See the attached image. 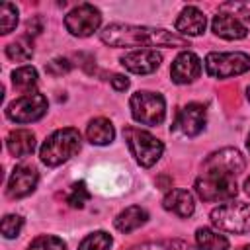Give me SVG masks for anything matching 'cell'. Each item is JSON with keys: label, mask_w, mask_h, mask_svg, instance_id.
Returning <instances> with one entry per match:
<instances>
[{"label": "cell", "mask_w": 250, "mask_h": 250, "mask_svg": "<svg viewBox=\"0 0 250 250\" xmlns=\"http://www.w3.org/2000/svg\"><path fill=\"white\" fill-rule=\"evenodd\" d=\"M80 145L82 139L78 129L64 127L47 137V141L39 148V158L45 166H59L68 158H72L80 150Z\"/></svg>", "instance_id": "3"}, {"label": "cell", "mask_w": 250, "mask_h": 250, "mask_svg": "<svg viewBox=\"0 0 250 250\" xmlns=\"http://www.w3.org/2000/svg\"><path fill=\"white\" fill-rule=\"evenodd\" d=\"M6 57L10 61H16V62H25L33 57V51H31V45H27L23 39H20V41H14L6 47Z\"/></svg>", "instance_id": "25"}, {"label": "cell", "mask_w": 250, "mask_h": 250, "mask_svg": "<svg viewBox=\"0 0 250 250\" xmlns=\"http://www.w3.org/2000/svg\"><path fill=\"white\" fill-rule=\"evenodd\" d=\"M111 244H113L111 234H107L105 230H96V232L88 234V236L80 242L78 250H109Z\"/></svg>", "instance_id": "22"}, {"label": "cell", "mask_w": 250, "mask_h": 250, "mask_svg": "<svg viewBox=\"0 0 250 250\" xmlns=\"http://www.w3.org/2000/svg\"><path fill=\"white\" fill-rule=\"evenodd\" d=\"M211 223L223 232L242 234L250 229V203L230 201L215 207L211 211Z\"/></svg>", "instance_id": "6"}, {"label": "cell", "mask_w": 250, "mask_h": 250, "mask_svg": "<svg viewBox=\"0 0 250 250\" xmlns=\"http://www.w3.org/2000/svg\"><path fill=\"white\" fill-rule=\"evenodd\" d=\"M12 84L23 94H31V90L37 86V70L33 66H20L12 72Z\"/></svg>", "instance_id": "21"}, {"label": "cell", "mask_w": 250, "mask_h": 250, "mask_svg": "<svg viewBox=\"0 0 250 250\" xmlns=\"http://www.w3.org/2000/svg\"><path fill=\"white\" fill-rule=\"evenodd\" d=\"M115 137V129L111 125L109 119L105 117H96L88 123L86 127V139L92 143V145H109Z\"/></svg>", "instance_id": "19"}, {"label": "cell", "mask_w": 250, "mask_h": 250, "mask_svg": "<svg viewBox=\"0 0 250 250\" xmlns=\"http://www.w3.org/2000/svg\"><path fill=\"white\" fill-rule=\"evenodd\" d=\"M90 197H92V195H90V191H88V188H86V182H74V184L70 186L68 193H66V203H68L70 207L80 209V207H84V203H86Z\"/></svg>", "instance_id": "24"}, {"label": "cell", "mask_w": 250, "mask_h": 250, "mask_svg": "<svg viewBox=\"0 0 250 250\" xmlns=\"http://www.w3.org/2000/svg\"><path fill=\"white\" fill-rule=\"evenodd\" d=\"M37 182H39V174L33 166H27V164H20L14 168L10 180H8V188H6V193L8 197L12 199H20V197H25L29 195L35 188H37Z\"/></svg>", "instance_id": "12"}, {"label": "cell", "mask_w": 250, "mask_h": 250, "mask_svg": "<svg viewBox=\"0 0 250 250\" xmlns=\"http://www.w3.org/2000/svg\"><path fill=\"white\" fill-rule=\"evenodd\" d=\"M199 74H201V61L191 51H182L170 66V76L172 82L176 84H189L195 78H199Z\"/></svg>", "instance_id": "13"}, {"label": "cell", "mask_w": 250, "mask_h": 250, "mask_svg": "<svg viewBox=\"0 0 250 250\" xmlns=\"http://www.w3.org/2000/svg\"><path fill=\"white\" fill-rule=\"evenodd\" d=\"M131 115L137 123L143 125H160L166 117V102L160 94L148 92V90H139L131 96L129 100Z\"/></svg>", "instance_id": "5"}, {"label": "cell", "mask_w": 250, "mask_h": 250, "mask_svg": "<svg viewBox=\"0 0 250 250\" xmlns=\"http://www.w3.org/2000/svg\"><path fill=\"white\" fill-rule=\"evenodd\" d=\"M27 250H66V244L62 238L59 236H53V234H43V236H37L29 246Z\"/></svg>", "instance_id": "26"}, {"label": "cell", "mask_w": 250, "mask_h": 250, "mask_svg": "<svg viewBox=\"0 0 250 250\" xmlns=\"http://www.w3.org/2000/svg\"><path fill=\"white\" fill-rule=\"evenodd\" d=\"M100 23H102V14L92 4H80L64 16V27L74 37H90L92 33L98 31Z\"/></svg>", "instance_id": "9"}, {"label": "cell", "mask_w": 250, "mask_h": 250, "mask_svg": "<svg viewBox=\"0 0 250 250\" xmlns=\"http://www.w3.org/2000/svg\"><path fill=\"white\" fill-rule=\"evenodd\" d=\"M102 43L109 47H189L188 37L162 27L109 23L100 31Z\"/></svg>", "instance_id": "2"}, {"label": "cell", "mask_w": 250, "mask_h": 250, "mask_svg": "<svg viewBox=\"0 0 250 250\" xmlns=\"http://www.w3.org/2000/svg\"><path fill=\"white\" fill-rule=\"evenodd\" d=\"M205 121H207V109L203 104H197V102H191L188 105H184L174 123H172V131H178L186 137H195L203 131L205 127Z\"/></svg>", "instance_id": "10"}, {"label": "cell", "mask_w": 250, "mask_h": 250, "mask_svg": "<svg viewBox=\"0 0 250 250\" xmlns=\"http://www.w3.org/2000/svg\"><path fill=\"white\" fill-rule=\"evenodd\" d=\"M21 227H23V219L20 215H16V213H10V215H4L0 230H2L4 238H16L20 234Z\"/></svg>", "instance_id": "27"}, {"label": "cell", "mask_w": 250, "mask_h": 250, "mask_svg": "<svg viewBox=\"0 0 250 250\" xmlns=\"http://www.w3.org/2000/svg\"><path fill=\"white\" fill-rule=\"evenodd\" d=\"M146 221H148V213H146L141 205H131V207L123 209V211L115 217L113 225H115V229H117L119 232L129 234V232L137 230L139 227H143Z\"/></svg>", "instance_id": "17"}, {"label": "cell", "mask_w": 250, "mask_h": 250, "mask_svg": "<svg viewBox=\"0 0 250 250\" xmlns=\"http://www.w3.org/2000/svg\"><path fill=\"white\" fill-rule=\"evenodd\" d=\"M246 96H248V100H250V86H248V90H246Z\"/></svg>", "instance_id": "34"}, {"label": "cell", "mask_w": 250, "mask_h": 250, "mask_svg": "<svg viewBox=\"0 0 250 250\" xmlns=\"http://www.w3.org/2000/svg\"><path fill=\"white\" fill-rule=\"evenodd\" d=\"M238 250H250V244H244V246H240Z\"/></svg>", "instance_id": "32"}, {"label": "cell", "mask_w": 250, "mask_h": 250, "mask_svg": "<svg viewBox=\"0 0 250 250\" xmlns=\"http://www.w3.org/2000/svg\"><path fill=\"white\" fill-rule=\"evenodd\" d=\"M205 70L213 78H232L250 70V55L242 51L234 53H209L205 57Z\"/></svg>", "instance_id": "7"}, {"label": "cell", "mask_w": 250, "mask_h": 250, "mask_svg": "<svg viewBox=\"0 0 250 250\" xmlns=\"http://www.w3.org/2000/svg\"><path fill=\"white\" fill-rule=\"evenodd\" d=\"M47 98L39 92H31L10 102L6 107V117L14 123H31L41 119L47 113Z\"/></svg>", "instance_id": "8"}, {"label": "cell", "mask_w": 250, "mask_h": 250, "mask_svg": "<svg viewBox=\"0 0 250 250\" xmlns=\"http://www.w3.org/2000/svg\"><path fill=\"white\" fill-rule=\"evenodd\" d=\"M70 68H72L70 61H68V59H62V57L53 59V61H49V62L45 64V70H47L51 76H62V74H66Z\"/></svg>", "instance_id": "29"}, {"label": "cell", "mask_w": 250, "mask_h": 250, "mask_svg": "<svg viewBox=\"0 0 250 250\" xmlns=\"http://www.w3.org/2000/svg\"><path fill=\"white\" fill-rule=\"evenodd\" d=\"M246 146H248V150H250V135H248V141H246Z\"/></svg>", "instance_id": "33"}, {"label": "cell", "mask_w": 250, "mask_h": 250, "mask_svg": "<svg viewBox=\"0 0 250 250\" xmlns=\"http://www.w3.org/2000/svg\"><path fill=\"white\" fill-rule=\"evenodd\" d=\"M18 25V8L12 2H2L0 6V29L4 35L12 33Z\"/></svg>", "instance_id": "23"}, {"label": "cell", "mask_w": 250, "mask_h": 250, "mask_svg": "<svg viewBox=\"0 0 250 250\" xmlns=\"http://www.w3.org/2000/svg\"><path fill=\"white\" fill-rule=\"evenodd\" d=\"M244 191H246V195H250V178H246V182H244Z\"/></svg>", "instance_id": "31"}, {"label": "cell", "mask_w": 250, "mask_h": 250, "mask_svg": "<svg viewBox=\"0 0 250 250\" xmlns=\"http://www.w3.org/2000/svg\"><path fill=\"white\" fill-rule=\"evenodd\" d=\"M176 29L180 35H186V37H195V35H201L205 31V25H207V18L203 16V12L195 6H186L178 20H176Z\"/></svg>", "instance_id": "15"}, {"label": "cell", "mask_w": 250, "mask_h": 250, "mask_svg": "<svg viewBox=\"0 0 250 250\" xmlns=\"http://www.w3.org/2000/svg\"><path fill=\"white\" fill-rule=\"evenodd\" d=\"M246 168V160L236 148H221L203 162V172L195 180V191L203 201H227L238 193L236 176Z\"/></svg>", "instance_id": "1"}, {"label": "cell", "mask_w": 250, "mask_h": 250, "mask_svg": "<svg viewBox=\"0 0 250 250\" xmlns=\"http://www.w3.org/2000/svg\"><path fill=\"white\" fill-rule=\"evenodd\" d=\"M6 146L12 156H29L35 148V135L29 129H14L6 139Z\"/></svg>", "instance_id": "18"}, {"label": "cell", "mask_w": 250, "mask_h": 250, "mask_svg": "<svg viewBox=\"0 0 250 250\" xmlns=\"http://www.w3.org/2000/svg\"><path fill=\"white\" fill-rule=\"evenodd\" d=\"M119 62L133 74H150L160 66L162 55L156 49H135L125 53Z\"/></svg>", "instance_id": "11"}, {"label": "cell", "mask_w": 250, "mask_h": 250, "mask_svg": "<svg viewBox=\"0 0 250 250\" xmlns=\"http://www.w3.org/2000/svg\"><path fill=\"white\" fill-rule=\"evenodd\" d=\"M123 137L125 143L133 154V158L137 160L139 166L143 168H150L152 164L158 162V158L164 152V145L160 139H156L152 133L139 129V127H125L123 129Z\"/></svg>", "instance_id": "4"}, {"label": "cell", "mask_w": 250, "mask_h": 250, "mask_svg": "<svg viewBox=\"0 0 250 250\" xmlns=\"http://www.w3.org/2000/svg\"><path fill=\"white\" fill-rule=\"evenodd\" d=\"M111 86H113V90H117V92H125V90L129 88V78L123 76V74H113Z\"/></svg>", "instance_id": "30"}, {"label": "cell", "mask_w": 250, "mask_h": 250, "mask_svg": "<svg viewBox=\"0 0 250 250\" xmlns=\"http://www.w3.org/2000/svg\"><path fill=\"white\" fill-rule=\"evenodd\" d=\"M195 244L199 250H229V238L213 229L201 227L195 230Z\"/></svg>", "instance_id": "20"}, {"label": "cell", "mask_w": 250, "mask_h": 250, "mask_svg": "<svg viewBox=\"0 0 250 250\" xmlns=\"http://www.w3.org/2000/svg\"><path fill=\"white\" fill-rule=\"evenodd\" d=\"M162 207L178 217H191L195 211V199L188 189H170L164 199H162Z\"/></svg>", "instance_id": "16"}, {"label": "cell", "mask_w": 250, "mask_h": 250, "mask_svg": "<svg viewBox=\"0 0 250 250\" xmlns=\"http://www.w3.org/2000/svg\"><path fill=\"white\" fill-rule=\"evenodd\" d=\"M127 250H189V248L182 240H166V242H143Z\"/></svg>", "instance_id": "28"}, {"label": "cell", "mask_w": 250, "mask_h": 250, "mask_svg": "<svg viewBox=\"0 0 250 250\" xmlns=\"http://www.w3.org/2000/svg\"><path fill=\"white\" fill-rule=\"evenodd\" d=\"M211 29L217 37L227 39V41H238L248 35V27L238 18H234L232 14H225V12H219L213 18Z\"/></svg>", "instance_id": "14"}]
</instances>
